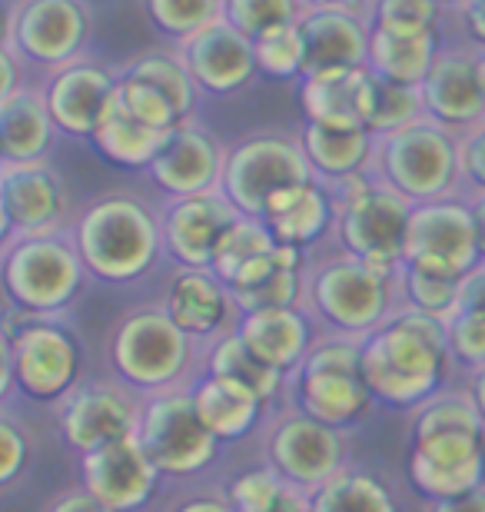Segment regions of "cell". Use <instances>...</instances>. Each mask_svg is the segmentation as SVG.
Returning <instances> with one entry per match:
<instances>
[{
    "mask_svg": "<svg viewBox=\"0 0 485 512\" xmlns=\"http://www.w3.org/2000/svg\"><path fill=\"white\" fill-rule=\"evenodd\" d=\"M70 237L87 273L100 283H133L153 270L163 253V210L140 193H100L74 217Z\"/></svg>",
    "mask_w": 485,
    "mask_h": 512,
    "instance_id": "6da1fadb",
    "label": "cell"
},
{
    "mask_svg": "<svg viewBox=\"0 0 485 512\" xmlns=\"http://www.w3.org/2000/svg\"><path fill=\"white\" fill-rule=\"evenodd\" d=\"M452 363L449 326L439 316L399 306L363 340V380L389 406H416L436 393Z\"/></svg>",
    "mask_w": 485,
    "mask_h": 512,
    "instance_id": "7a4b0ae2",
    "label": "cell"
},
{
    "mask_svg": "<svg viewBox=\"0 0 485 512\" xmlns=\"http://www.w3.org/2000/svg\"><path fill=\"white\" fill-rule=\"evenodd\" d=\"M402 273V270H399ZM399 273H386L359 256L339 250L306 266V303L333 333L373 336L399 313Z\"/></svg>",
    "mask_w": 485,
    "mask_h": 512,
    "instance_id": "3957f363",
    "label": "cell"
},
{
    "mask_svg": "<svg viewBox=\"0 0 485 512\" xmlns=\"http://www.w3.org/2000/svg\"><path fill=\"white\" fill-rule=\"evenodd\" d=\"M369 177L402 193L409 203L462 197L459 133L432 117L379 133Z\"/></svg>",
    "mask_w": 485,
    "mask_h": 512,
    "instance_id": "277c9868",
    "label": "cell"
},
{
    "mask_svg": "<svg viewBox=\"0 0 485 512\" xmlns=\"http://www.w3.org/2000/svg\"><path fill=\"white\" fill-rule=\"evenodd\" d=\"M7 303L27 316H57L77 300L87 283V266L67 233L24 237L4 243L0 260Z\"/></svg>",
    "mask_w": 485,
    "mask_h": 512,
    "instance_id": "5b68a950",
    "label": "cell"
},
{
    "mask_svg": "<svg viewBox=\"0 0 485 512\" xmlns=\"http://www.w3.org/2000/svg\"><path fill=\"white\" fill-rule=\"evenodd\" d=\"M329 190L336 193L333 233L339 240V250L353 253L386 273H399L409 217L416 203H409L402 193L373 177L346 180Z\"/></svg>",
    "mask_w": 485,
    "mask_h": 512,
    "instance_id": "8992f818",
    "label": "cell"
},
{
    "mask_svg": "<svg viewBox=\"0 0 485 512\" xmlns=\"http://www.w3.org/2000/svg\"><path fill=\"white\" fill-rule=\"evenodd\" d=\"M94 40V7L90 0H7L4 44L27 64L30 74L87 57Z\"/></svg>",
    "mask_w": 485,
    "mask_h": 512,
    "instance_id": "52a82bcc",
    "label": "cell"
},
{
    "mask_svg": "<svg viewBox=\"0 0 485 512\" xmlns=\"http://www.w3.org/2000/svg\"><path fill=\"white\" fill-rule=\"evenodd\" d=\"M193 340L170 320L163 303L130 306L110 333V363L137 389L177 386L190 370Z\"/></svg>",
    "mask_w": 485,
    "mask_h": 512,
    "instance_id": "ba28073f",
    "label": "cell"
},
{
    "mask_svg": "<svg viewBox=\"0 0 485 512\" xmlns=\"http://www.w3.org/2000/svg\"><path fill=\"white\" fill-rule=\"evenodd\" d=\"M309 180H316V173L309 167L299 137H290V133H250V137L226 147L220 190L243 217L263 220L266 203L276 190Z\"/></svg>",
    "mask_w": 485,
    "mask_h": 512,
    "instance_id": "9c48e42d",
    "label": "cell"
},
{
    "mask_svg": "<svg viewBox=\"0 0 485 512\" xmlns=\"http://www.w3.org/2000/svg\"><path fill=\"white\" fill-rule=\"evenodd\" d=\"M80 346L74 333L50 316L20 313L4 336V389H20L30 399H60L77 389Z\"/></svg>",
    "mask_w": 485,
    "mask_h": 512,
    "instance_id": "30bf717a",
    "label": "cell"
},
{
    "mask_svg": "<svg viewBox=\"0 0 485 512\" xmlns=\"http://www.w3.org/2000/svg\"><path fill=\"white\" fill-rule=\"evenodd\" d=\"M137 436L163 476H193L216 459L220 439L203 423L190 389H163L140 409Z\"/></svg>",
    "mask_w": 485,
    "mask_h": 512,
    "instance_id": "8fae6325",
    "label": "cell"
},
{
    "mask_svg": "<svg viewBox=\"0 0 485 512\" xmlns=\"http://www.w3.org/2000/svg\"><path fill=\"white\" fill-rule=\"evenodd\" d=\"M402 263L449 276H469L482 263L472 200L462 197L416 203L406 230Z\"/></svg>",
    "mask_w": 485,
    "mask_h": 512,
    "instance_id": "7c38bea8",
    "label": "cell"
},
{
    "mask_svg": "<svg viewBox=\"0 0 485 512\" xmlns=\"http://www.w3.org/2000/svg\"><path fill=\"white\" fill-rule=\"evenodd\" d=\"M0 217H4V243L67 233L74 223H70V190L64 177L47 160L0 163Z\"/></svg>",
    "mask_w": 485,
    "mask_h": 512,
    "instance_id": "4fadbf2b",
    "label": "cell"
},
{
    "mask_svg": "<svg viewBox=\"0 0 485 512\" xmlns=\"http://www.w3.org/2000/svg\"><path fill=\"white\" fill-rule=\"evenodd\" d=\"M226 163V143L206 130L196 120H183L177 124L167 140H163L160 153L143 173L167 200L177 197H196V193L220 190Z\"/></svg>",
    "mask_w": 485,
    "mask_h": 512,
    "instance_id": "5bb4252c",
    "label": "cell"
},
{
    "mask_svg": "<svg viewBox=\"0 0 485 512\" xmlns=\"http://www.w3.org/2000/svg\"><path fill=\"white\" fill-rule=\"evenodd\" d=\"M409 479L432 503L466 496L485 486L482 433H429L412 436Z\"/></svg>",
    "mask_w": 485,
    "mask_h": 512,
    "instance_id": "9a60e30c",
    "label": "cell"
},
{
    "mask_svg": "<svg viewBox=\"0 0 485 512\" xmlns=\"http://www.w3.org/2000/svg\"><path fill=\"white\" fill-rule=\"evenodd\" d=\"M163 250L177 266L213 270L223 233L243 217L223 190L177 197L163 203Z\"/></svg>",
    "mask_w": 485,
    "mask_h": 512,
    "instance_id": "2e32d148",
    "label": "cell"
},
{
    "mask_svg": "<svg viewBox=\"0 0 485 512\" xmlns=\"http://www.w3.org/2000/svg\"><path fill=\"white\" fill-rule=\"evenodd\" d=\"M266 449H270V466L303 493H313L336 473H343V439L336 426L319 423L306 413L276 423Z\"/></svg>",
    "mask_w": 485,
    "mask_h": 512,
    "instance_id": "e0dca14e",
    "label": "cell"
},
{
    "mask_svg": "<svg viewBox=\"0 0 485 512\" xmlns=\"http://www.w3.org/2000/svg\"><path fill=\"white\" fill-rule=\"evenodd\" d=\"M177 47L187 60L196 87L210 97H233L260 77L253 40L243 30H236L226 17H216L213 24L180 40Z\"/></svg>",
    "mask_w": 485,
    "mask_h": 512,
    "instance_id": "ac0fdd59",
    "label": "cell"
},
{
    "mask_svg": "<svg viewBox=\"0 0 485 512\" xmlns=\"http://www.w3.org/2000/svg\"><path fill=\"white\" fill-rule=\"evenodd\" d=\"M160 476L163 473L143 449L137 433L80 456V479H84L80 486L90 489L113 512H133L147 506Z\"/></svg>",
    "mask_w": 485,
    "mask_h": 512,
    "instance_id": "d6986e66",
    "label": "cell"
},
{
    "mask_svg": "<svg viewBox=\"0 0 485 512\" xmlns=\"http://www.w3.org/2000/svg\"><path fill=\"white\" fill-rule=\"evenodd\" d=\"M479 50L462 40H446L442 54L432 64L429 77L422 80L419 94L426 117L439 120L449 130H466L485 117V90L479 77Z\"/></svg>",
    "mask_w": 485,
    "mask_h": 512,
    "instance_id": "ffe728a7",
    "label": "cell"
},
{
    "mask_svg": "<svg viewBox=\"0 0 485 512\" xmlns=\"http://www.w3.org/2000/svg\"><path fill=\"white\" fill-rule=\"evenodd\" d=\"M47 104L60 133L90 140L117 90V67L100 64L97 57H80L74 64L50 70L44 77Z\"/></svg>",
    "mask_w": 485,
    "mask_h": 512,
    "instance_id": "44dd1931",
    "label": "cell"
},
{
    "mask_svg": "<svg viewBox=\"0 0 485 512\" xmlns=\"http://www.w3.org/2000/svg\"><path fill=\"white\" fill-rule=\"evenodd\" d=\"M306 40V77L339 67H369V24L366 10L306 4L296 17Z\"/></svg>",
    "mask_w": 485,
    "mask_h": 512,
    "instance_id": "7402d4cb",
    "label": "cell"
},
{
    "mask_svg": "<svg viewBox=\"0 0 485 512\" xmlns=\"http://www.w3.org/2000/svg\"><path fill=\"white\" fill-rule=\"evenodd\" d=\"M137 426L140 413L133 409L130 396L110 383L70 389L64 396V406H60V433L80 456L137 433Z\"/></svg>",
    "mask_w": 485,
    "mask_h": 512,
    "instance_id": "603a6c76",
    "label": "cell"
},
{
    "mask_svg": "<svg viewBox=\"0 0 485 512\" xmlns=\"http://www.w3.org/2000/svg\"><path fill=\"white\" fill-rule=\"evenodd\" d=\"M163 310L190 340H220L223 333L236 330L240 306L233 290L213 270H190L180 266L163 293Z\"/></svg>",
    "mask_w": 485,
    "mask_h": 512,
    "instance_id": "cb8c5ba5",
    "label": "cell"
},
{
    "mask_svg": "<svg viewBox=\"0 0 485 512\" xmlns=\"http://www.w3.org/2000/svg\"><path fill=\"white\" fill-rule=\"evenodd\" d=\"M299 107L309 124L333 130H369L373 114V70L339 67L299 80Z\"/></svg>",
    "mask_w": 485,
    "mask_h": 512,
    "instance_id": "d4e9b609",
    "label": "cell"
},
{
    "mask_svg": "<svg viewBox=\"0 0 485 512\" xmlns=\"http://www.w3.org/2000/svg\"><path fill=\"white\" fill-rule=\"evenodd\" d=\"M263 223L276 243L296 250L316 247L329 230H336V193L323 180L293 183L276 190L266 203Z\"/></svg>",
    "mask_w": 485,
    "mask_h": 512,
    "instance_id": "484cf974",
    "label": "cell"
},
{
    "mask_svg": "<svg viewBox=\"0 0 485 512\" xmlns=\"http://www.w3.org/2000/svg\"><path fill=\"white\" fill-rule=\"evenodd\" d=\"M44 77L27 80L14 97L0 100V163L47 160L57 140Z\"/></svg>",
    "mask_w": 485,
    "mask_h": 512,
    "instance_id": "4316f807",
    "label": "cell"
},
{
    "mask_svg": "<svg viewBox=\"0 0 485 512\" xmlns=\"http://www.w3.org/2000/svg\"><path fill=\"white\" fill-rule=\"evenodd\" d=\"M236 333L263 363H270L280 373L299 370L309 350H313V323H309L303 306L243 313L240 323H236Z\"/></svg>",
    "mask_w": 485,
    "mask_h": 512,
    "instance_id": "83f0119b",
    "label": "cell"
},
{
    "mask_svg": "<svg viewBox=\"0 0 485 512\" xmlns=\"http://www.w3.org/2000/svg\"><path fill=\"white\" fill-rule=\"evenodd\" d=\"M296 137L303 143L316 180H323L326 187H339L346 180L369 177V170H373V153H376L373 130H333L303 120Z\"/></svg>",
    "mask_w": 485,
    "mask_h": 512,
    "instance_id": "f1b7e54d",
    "label": "cell"
},
{
    "mask_svg": "<svg viewBox=\"0 0 485 512\" xmlns=\"http://www.w3.org/2000/svg\"><path fill=\"white\" fill-rule=\"evenodd\" d=\"M296 396L306 416L336 429L363 419L376 399L363 373H299Z\"/></svg>",
    "mask_w": 485,
    "mask_h": 512,
    "instance_id": "f546056e",
    "label": "cell"
},
{
    "mask_svg": "<svg viewBox=\"0 0 485 512\" xmlns=\"http://www.w3.org/2000/svg\"><path fill=\"white\" fill-rule=\"evenodd\" d=\"M446 47V34L432 30V34H392V30L373 27L369 37V70L386 80L406 87H422L429 77L432 64Z\"/></svg>",
    "mask_w": 485,
    "mask_h": 512,
    "instance_id": "4dcf8cb0",
    "label": "cell"
},
{
    "mask_svg": "<svg viewBox=\"0 0 485 512\" xmlns=\"http://www.w3.org/2000/svg\"><path fill=\"white\" fill-rule=\"evenodd\" d=\"M193 403L200 409L203 423L220 443L246 436L263 413V396H256L250 386L223 380V376H203L193 389Z\"/></svg>",
    "mask_w": 485,
    "mask_h": 512,
    "instance_id": "1f68e13d",
    "label": "cell"
},
{
    "mask_svg": "<svg viewBox=\"0 0 485 512\" xmlns=\"http://www.w3.org/2000/svg\"><path fill=\"white\" fill-rule=\"evenodd\" d=\"M163 140H167V133L143 127L140 120H133L127 110H123L117 90H113L94 137H90V143L97 147L100 157L123 170H147L153 157L160 153Z\"/></svg>",
    "mask_w": 485,
    "mask_h": 512,
    "instance_id": "d6a6232c",
    "label": "cell"
},
{
    "mask_svg": "<svg viewBox=\"0 0 485 512\" xmlns=\"http://www.w3.org/2000/svg\"><path fill=\"white\" fill-rule=\"evenodd\" d=\"M120 77H137V80H147L157 90H163L173 107H177L180 120H196V110H200V100H203V90L196 87V80L190 74L187 60H183L180 47H153V50H143V54L123 60L117 67Z\"/></svg>",
    "mask_w": 485,
    "mask_h": 512,
    "instance_id": "836d02e7",
    "label": "cell"
},
{
    "mask_svg": "<svg viewBox=\"0 0 485 512\" xmlns=\"http://www.w3.org/2000/svg\"><path fill=\"white\" fill-rule=\"evenodd\" d=\"M210 373L223 376V380L250 386L256 396L266 399V403H270V399L283 389V376H286L280 370H273L270 363H263L260 356H256L250 346L243 343V336L236 330L223 333L220 340H213Z\"/></svg>",
    "mask_w": 485,
    "mask_h": 512,
    "instance_id": "e575fe53",
    "label": "cell"
},
{
    "mask_svg": "<svg viewBox=\"0 0 485 512\" xmlns=\"http://www.w3.org/2000/svg\"><path fill=\"white\" fill-rule=\"evenodd\" d=\"M309 512H396V499L376 476L343 469L309 493Z\"/></svg>",
    "mask_w": 485,
    "mask_h": 512,
    "instance_id": "d590c367",
    "label": "cell"
},
{
    "mask_svg": "<svg viewBox=\"0 0 485 512\" xmlns=\"http://www.w3.org/2000/svg\"><path fill=\"white\" fill-rule=\"evenodd\" d=\"M462 280H466V276H449V273H436V270H422V266L402 263V273H399L402 306L439 316V320H449V316L456 313Z\"/></svg>",
    "mask_w": 485,
    "mask_h": 512,
    "instance_id": "8d00e7d4",
    "label": "cell"
},
{
    "mask_svg": "<svg viewBox=\"0 0 485 512\" xmlns=\"http://www.w3.org/2000/svg\"><path fill=\"white\" fill-rule=\"evenodd\" d=\"M140 10L163 40L180 44L223 17V0H140Z\"/></svg>",
    "mask_w": 485,
    "mask_h": 512,
    "instance_id": "74e56055",
    "label": "cell"
},
{
    "mask_svg": "<svg viewBox=\"0 0 485 512\" xmlns=\"http://www.w3.org/2000/svg\"><path fill=\"white\" fill-rule=\"evenodd\" d=\"M256 47V67L266 80H303L306 77V40L303 30L293 24L266 30L263 37L253 40Z\"/></svg>",
    "mask_w": 485,
    "mask_h": 512,
    "instance_id": "f35d334b",
    "label": "cell"
},
{
    "mask_svg": "<svg viewBox=\"0 0 485 512\" xmlns=\"http://www.w3.org/2000/svg\"><path fill=\"white\" fill-rule=\"evenodd\" d=\"M273 250H276V237L270 233V227L256 217H240L230 230L223 233L220 247H216L213 273L220 276L223 283H230L246 263L256 260V256L273 253Z\"/></svg>",
    "mask_w": 485,
    "mask_h": 512,
    "instance_id": "ab89813d",
    "label": "cell"
},
{
    "mask_svg": "<svg viewBox=\"0 0 485 512\" xmlns=\"http://www.w3.org/2000/svg\"><path fill=\"white\" fill-rule=\"evenodd\" d=\"M366 17L373 27L392 30V34H432L442 30L449 10L439 0H369Z\"/></svg>",
    "mask_w": 485,
    "mask_h": 512,
    "instance_id": "60d3db41",
    "label": "cell"
},
{
    "mask_svg": "<svg viewBox=\"0 0 485 512\" xmlns=\"http://www.w3.org/2000/svg\"><path fill=\"white\" fill-rule=\"evenodd\" d=\"M419 117H426L419 87H406V84H396V80L373 74V114H369V130H373L376 137L379 133L406 127Z\"/></svg>",
    "mask_w": 485,
    "mask_h": 512,
    "instance_id": "b9f144b4",
    "label": "cell"
},
{
    "mask_svg": "<svg viewBox=\"0 0 485 512\" xmlns=\"http://www.w3.org/2000/svg\"><path fill=\"white\" fill-rule=\"evenodd\" d=\"M117 97H120L123 110H127L133 120H140L143 127H150V130L170 133L177 124H183L177 107H173V100L163 94V90L147 84V80L117 74Z\"/></svg>",
    "mask_w": 485,
    "mask_h": 512,
    "instance_id": "7bdbcfd3",
    "label": "cell"
},
{
    "mask_svg": "<svg viewBox=\"0 0 485 512\" xmlns=\"http://www.w3.org/2000/svg\"><path fill=\"white\" fill-rule=\"evenodd\" d=\"M485 423L479 416L476 399L469 396H439L429 399L416 416L412 436H429V433H482Z\"/></svg>",
    "mask_w": 485,
    "mask_h": 512,
    "instance_id": "ee69618b",
    "label": "cell"
},
{
    "mask_svg": "<svg viewBox=\"0 0 485 512\" xmlns=\"http://www.w3.org/2000/svg\"><path fill=\"white\" fill-rule=\"evenodd\" d=\"M303 7V0H223V17L250 40H256L266 30L293 24Z\"/></svg>",
    "mask_w": 485,
    "mask_h": 512,
    "instance_id": "f6af8a7d",
    "label": "cell"
},
{
    "mask_svg": "<svg viewBox=\"0 0 485 512\" xmlns=\"http://www.w3.org/2000/svg\"><path fill=\"white\" fill-rule=\"evenodd\" d=\"M290 489V483L276 473V469H250V473L236 476L226 499L233 503L236 512H270L283 499V493Z\"/></svg>",
    "mask_w": 485,
    "mask_h": 512,
    "instance_id": "bcb514c9",
    "label": "cell"
},
{
    "mask_svg": "<svg viewBox=\"0 0 485 512\" xmlns=\"http://www.w3.org/2000/svg\"><path fill=\"white\" fill-rule=\"evenodd\" d=\"M446 326H449L452 360L469 366V370L485 366V313L456 310L446 320Z\"/></svg>",
    "mask_w": 485,
    "mask_h": 512,
    "instance_id": "7dc6e473",
    "label": "cell"
},
{
    "mask_svg": "<svg viewBox=\"0 0 485 512\" xmlns=\"http://www.w3.org/2000/svg\"><path fill=\"white\" fill-rule=\"evenodd\" d=\"M459 177L466 197L485 193V117L459 130Z\"/></svg>",
    "mask_w": 485,
    "mask_h": 512,
    "instance_id": "c3c4849f",
    "label": "cell"
},
{
    "mask_svg": "<svg viewBox=\"0 0 485 512\" xmlns=\"http://www.w3.org/2000/svg\"><path fill=\"white\" fill-rule=\"evenodd\" d=\"M27 463H30L27 433L10 416H4L0 419V486L14 483V479L27 469Z\"/></svg>",
    "mask_w": 485,
    "mask_h": 512,
    "instance_id": "681fc988",
    "label": "cell"
},
{
    "mask_svg": "<svg viewBox=\"0 0 485 512\" xmlns=\"http://www.w3.org/2000/svg\"><path fill=\"white\" fill-rule=\"evenodd\" d=\"M449 20L452 30H456V40L485 57V0H466L456 10H449Z\"/></svg>",
    "mask_w": 485,
    "mask_h": 512,
    "instance_id": "f907efd6",
    "label": "cell"
},
{
    "mask_svg": "<svg viewBox=\"0 0 485 512\" xmlns=\"http://www.w3.org/2000/svg\"><path fill=\"white\" fill-rule=\"evenodd\" d=\"M27 80H30V70L24 60L17 54H10L7 47H0V100L14 97Z\"/></svg>",
    "mask_w": 485,
    "mask_h": 512,
    "instance_id": "816d5d0a",
    "label": "cell"
},
{
    "mask_svg": "<svg viewBox=\"0 0 485 512\" xmlns=\"http://www.w3.org/2000/svg\"><path fill=\"white\" fill-rule=\"evenodd\" d=\"M47 512H113V509L103 506L100 499L90 493V489L74 486V489H64V493H57V499L47 506Z\"/></svg>",
    "mask_w": 485,
    "mask_h": 512,
    "instance_id": "f5cc1de1",
    "label": "cell"
},
{
    "mask_svg": "<svg viewBox=\"0 0 485 512\" xmlns=\"http://www.w3.org/2000/svg\"><path fill=\"white\" fill-rule=\"evenodd\" d=\"M432 512H485V486L472 489V493H466V496L432 503Z\"/></svg>",
    "mask_w": 485,
    "mask_h": 512,
    "instance_id": "db71d44e",
    "label": "cell"
},
{
    "mask_svg": "<svg viewBox=\"0 0 485 512\" xmlns=\"http://www.w3.org/2000/svg\"><path fill=\"white\" fill-rule=\"evenodd\" d=\"M177 512H236L230 499H220V496H200V499H190L183 503Z\"/></svg>",
    "mask_w": 485,
    "mask_h": 512,
    "instance_id": "11a10c76",
    "label": "cell"
},
{
    "mask_svg": "<svg viewBox=\"0 0 485 512\" xmlns=\"http://www.w3.org/2000/svg\"><path fill=\"white\" fill-rule=\"evenodd\" d=\"M270 512H309V493H303V489L290 486L283 493V499L276 503Z\"/></svg>",
    "mask_w": 485,
    "mask_h": 512,
    "instance_id": "9f6ffc18",
    "label": "cell"
},
{
    "mask_svg": "<svg viewBox=\"0 0 485 512\" xmlns=\"http://www.w3.org/2000/svg\"><path fill=\"white\" fill-rule=\"evenodd\" d=\"M472 200V213H476V230H479V256L485 263V193H476Z\"/></svg>",
    "mask_w": 485,
    "mask_h": 512,
    "instance_id": "6f0895ef",
    "label": "cell"
},
{
    "mask_svg": "<svg viewBox=\"0 0 485 512\" xmlns=\"http://www.w3.org/2000/svg\"><path fill=\"white\" fill-rule=\"evenodd\" d=\"M472 399H476L479 416H482V423H485V366L472 370Z\"/></svg>",
    "mask_w": 485,
    "mask_h": 512,
    "instance_id": "680465c9",
    "label": "cell"
},
{
    "mask_svg": "<svg viewBox=\"0 0 485 512\" xmlns=\"http://www.w3.org/2000/svg\"><path fill=\"white\" fill-rule=\"evenodd\" d=\"M303 4H333V7H356V10H366L369 0H303Z\"/></svg>",
    "mask_w": 485,
    "mask_h": 512,
    "instance_id": "91938a15",
    "label": "cell"
},
{
    "mask_svg": "<svg viewBox=\"0 0 485 512\" xmlns=\"http://www.w3.org/2000/svg\"><path fill=\"white\" fill-rule=\"evenodd\" d=\"M439 4L446 7V10H456L459 4H466V0H439Z\"/></svg>",
    "mask_w": 485,
    "mask_h": 512,
    "instance_id": "94428289",
    "label": "cell"
},
{
    "mask_svg": "<svg viewBox=\"0 0 485 512\" xmlns=\"http://www.w3.org/2000/svg\"><path fill=\"white\" fill-rule=\"evenodd\" d=\"M479 77H482V90H485V57H479Z\"/></svg>",
    "mask_w": 485,
    "mask_h": 512,
    "instance_id": "6125c7cd",
    "label": "cell"
}]
</instances>
